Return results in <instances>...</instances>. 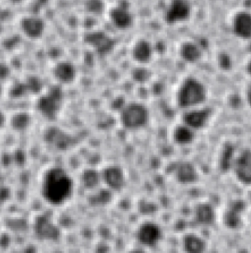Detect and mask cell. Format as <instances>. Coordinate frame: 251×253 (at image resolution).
<instances>
[{
	"label": "cell",
	"mask_w": 251,
	"mask_h": 253,
	"mask_svg": "<svg viewBox=\"0 0 251 253\" xmlns=\"http://www.w3.org/2000/svg\"><path fill=\"white\" fill-rule=\"evenodd\" d=\"M183 246L187 252L199 253L205 249V241L198 235L190 233L187 234L183 239Z\"/></svg>",
	"instance_id": "20"
},
{
	"label": "cell",
	"mask_w": 251,
	"mask_h": 253,
	"mask_svg": "<svg viewBox=\"0 0 251 253\" xmlns=\"http://www.w3.org/2000/svg\"><path fill=\"white\" fill-rule=\"evenodd\" d=\"M149 118L147 108L139 103H129L123 106L120 112V121L127 129H137L144 126Z\"/></svg>",
	"instance_id": "4"
},
{
	"label": "cell",
	"mask_w": 251,
	"mask_h": 253,
	"mask_svg": "<svg viewBox=\"0 0 251 253\" xmlns=\"http://www.w3.org/2000/svg\"><path fill=\"white\" fill-rule=\"evenodd\" d=\"M246 101H247L248 105L251 107V82L246 89Z\"/></svg>",
	"instance_id": "27"
},
{
	"label": "cell",
	"mask_w": 251,
	"mask_h": 253,
	"mask_svg": "<svg viewBox=\"0 0 251 253\" xmlns=\"http://www.w3.org/2000/svg\"><path fill=\"white\" fill-rule=\"evenodd\" d=\"M189 14V8L185 0H175L167 12L166 19L169 23H175L187 18Z\"/></svg>",
	"instance_id": "17"
},
{
	"label": "cell",
	"mask_w": 251,
	"mask_h": 253,
	"mask_svg": "<svg viewBox=\"0 0 251 253\" xmlns=\"http://www.w3.org/2000/svg\"><path fill=\"white\" fill-rule=\"evenodd\" d=\"M211 111L209 108L189 110L184 113L182 120L183 124L190 126L192 129L197 130L204 127L210 118Z\"/></svg>",
	"instance_id": "7"
},
{
	"label": "cell",
	"mask_w": 251,
	"mask_h": 253,
	"mask_svg": "<svg viewBox=\"0 0 251 253\" xmlns=\"http://www.w3.org/2000/svg\"><path fill=\"white\" fill-rule=\"evenodd\" d=\"M132 57L139 63H147L152 57V48L145 41L138 42L132 49Z\"/></svg>",
	"instance_id": "18"
},
{
	"label": "cell",
	"mask_w": 251,
	"mask_h": 253,
	"mask_svg": "<svg viewBox=\"0 0 251 253\" xmlns=\"http://www.w3.org/2000/svg\"><path fill=\"white\" fill-rule=\"evenodd\" d=\"M5 121H6L5 115H4V113L0 110V127L3 126V125L5 124Z\"/></svg>",
	"instance_id": "28"
},
{
	"label": "cell",
	"mask_w": 251,
	"mask_h": 253,
	"mask_svg": "<svg viewBox=\"0 0 251 253\" xmlns=\"http://www.w3.org/2000/svg\"><path fill=\"white\" fill-rule=\"evenodd\" d=\"M246 70H247V73L249 74V76L251 77V60L248 62V64H247V68H246Z\"/></svg>",
	"instance_id": "29"
},
{
	"label": "cell",
	"mask_w": 251,
	"mask_h": 253,
	"mask_svg": "<svg viewBox=\"0 0 251 253\" xmlns=\"http://www.w3.org/2000/svg\"><path fill=\"white\" fill-rule=\"evenodd\" d=\"M173 139L180 145H186L194 140V129L185 124L177 126L173 131Z\"/></svg>",
	"instance_id": "19"
},
{
	"label": "cell",
	"mask_w": 251,
	"mask_h": 253,
	"mask_svg": "<svg viewBox=\"0 0 251 253\" xmlns=\"http://www.w3.org/2000/svg\"><path fill=\"white\" fill-rule=\"evenodd\" d=\"M207 91L204 84L194 78H186L180 85L177 93V104L182 109H190L205 102Z\"/></svg>",
	"instance_id": "2"
},
{
	"label": "cell",
	"mask_w": 251,
	"mask_h": 253,
	"mask_svg": "<svg viewBox=\"0 0 251 253\" xmlns=\"http://www.w3.org/2000/svg\"><path fill=\"white\" fill-rule=\"evenodd\" d=\"M231 169L240 183L251 185V149H245L235 156Z\"/></svg>",
	"instance_id": "5"
},
{
	"label": "cell",
	"mask_w": 251,
	"mask_h": 253,
	"mask_svg": "<svg viewBox=\"0 0 251 253\" xmlns=\"http://www.w3.org/2000/svg\"><path fill=\"white\" fill-rule=\"evenodd\" d=\"M244 209V205L240 201H235L224 212L223 221L229 228H237L241 224V212Z\"/></svg>",
	"instance_id": "14"
},
{
	"label": "cell",
	"mask_w": 251,
	"mask_h": 253,
	"mask_svg": "<svg viewBox=\"0 0 251 253\" xmlns=\"http://www.w3.org/2000/svg\"><path fill=\"white\" fill-rule=\"evenodd\" d=\"M161 229L154 222L142 223L137 231L138 241L145 246H154L161 239Z\"/></svg>",
	"instance_id": "8"
},
{
	"label": "cell",
	"mask_w": 251,
	"mask_h": 253,
	"mask_svg": "<svg viewBox=\"0 0 251 253\" xmlns=\"http://www.w3.org/2000/svg\"><path fill=\"white\" fill-rule=\"evenodd\" d=\"M234 148L230 145H227L224 147L221 155H220V162H219V165H220V168L223 170V171H228L232 168V164H233V161H234Z\"/></svg>",
	"instance_id": "23"
},
{
	"label": "cell",
	"mask_w": 251,
	"mask_h": 253,
	"mask_svg": "<svg viewBox=\"0 0 251 253\" xmlns=\"http://www.w3.org/2000/svg\"><path fill=\"white\" fill-rule=\"evenodd\" d=\"M233 32L242 39L251 38V15L248 13H239L233 20Z\"/></svg>",
	"instance_id": "15"
},
{
	"label": "cell",
	"mask_w": 251,
	"mask_h": 253,
	"mask_svg": "<svg viewBox=\"0 0 251 253\" xmlns=\"http://www.w3.org/2000/svg\"><path fill=\"white\" fill-rule=\"evenodd\" d=\"M174 176L181 184H193L199 179L196 167L189 161H181L174 168Z\"/></svg>",
	"instance_id": "11"
},
{
	"label": "cell",
	"mask_w": 251,
	"mask_h": 253,
	"mask_svg": "<svg viewBox=\"0 0 251 253\" xmlns=\"http://www.w3.org/2000/svg\"><path fill=\"white\" fill-rule=\"evenodd\" d=\"M101 178L104 183L114 191L121 190L125 184L124 171L119 166L106 167L101 174Z\"/></svg>",
	"instance_id": "12"
},
{
	"label": "cell",
	"mask_w": 251,
	"mask_h": 253,
	"mask_svg": "<svg viewBox=\"0 0 251 253\" xmlns=\"http://www.w3.org/2000/svg\"><path fill=\"white\" fill-rule=\"evenodd\" d=\"M0 88H1V87H0ZM0 92H1V89H0Z\"/></svg>",
	"instance_id": "30"
},
{
	"label": "cell",
	"mask_w": 251,
	"mask_h": 253,
	"mask_svg": "<svg viewBox=\"0 0 251 253\" xmlns=\"http://www.w3.org/2000/svg\"><path fill=\"white\" fill-rule=\"evenodd\" d=\"M26 86H27L28 91H30V92L36 94V93H38V92L41 90L42 83H41V81H40L38 78L31 77V78L29 79V81L26 83Z\"/></svg>",
	"instance_id": "26"
},
{
	"label": "cell",
	"mask_w": 251,
	"mask_h": 253,
	"mask_svg": "<svg viewBox=\"0 0 251 253\" xmlns=\"http://www.w3.org/2000/svg\"><path fill=\"white\" fill-rule=\"evenodd\" d=\"M72 191L73 181L62 167H50L45 172L42 183V194L49 204H63L70 198Z\"/></svg>",
	"instance_id": "1"
},
{
	"label": "cell",
	"mask_w": 251,
	"mask_h": 253,
	"mask_svg": "<svg viewBox=\"0 0 251 253\" xmlns=\"http://www.w3.org/2000/svg\"><path fill=\"white\" fill-rule=\"evenodd\" d=\"M196 220L203 225H210L215 220V211L209 203H202L195 210Z\"/></svg>",
	"instance_id": "16"
},
{
	"label": "cell",
	"mask_w": 251,
	"mask_h": 253,
	"mask_svg": "<svg viewBox=\"0 0 251 253\" xmlns=\"http://www.w3.org/2000/svg\"><path fill=\"white\" fill-rule=\"evenodd\" d=\"M54 78L63 84L72 82L76 77V68L75 66L67 61L58 62L52 70Z\"/></svg>",
	"instance_id": "13"
},
{
	"label": "cell",
	"mask_w": 251,
	"mask_h": 253,
	"mask_svg": "<svg viewBox=\"0 0 251 253\" xmlns=\"http://www.w3.org/2000/svg\"><path fill=\"white\" fill-rule=\"evenodd\" d=\"M113 20L116 26L122 29L127 28L131 21L129 14L124 10H117L113 15Z\"/></svg>",
	"instance_id": "25"
},
{
	"label": "cell",
	"mask_w": 251,
	"mask_h": 253,
	"mask_svg": "<svg viewBox=\"0 0 251 253\" xmlns=\"http://www.w3.org/2000/svg\"><path fill=\"white\" fill-rule=\"evenodd\" d=\"M101 179V175L93 169H88L82 174V183L88 189H93L97 187Z\"/></svg>",
	"instance_id": "24"
},
{
	"label": "cell",
	"mask_w": 251,
	"mask_h": 253,
	"mask_svg": "<svg viewBox=\"0 0 251 253\" xmlns=\"http://www.w3.org/2000/svg\"><path fill=\"white\" fill-rule=\"evenodd\" d=\"M31 125V117L27 113H18L11 120L12 127L17 131H23Z\"/></svg>",
	"instance_id": "22"
},
{
	"label": "cell",
	"mask_w": 251,
	"mask_h": 253,
	"mask_svg": "<svg viewBox=\"0 0 251 253\" xmlns=\"http://www.w3.org/2000/svg\"><path fill=\"white\" fill-rule=\"evenodd\" d=\"M33 228L36 235L44 240H54L59 237L60 230L46 215H39L35 218Z\"/></svg>",
	"instance_id": "6"
},
{
	"label": "cell",
	"mask_w": 251,
	"mask_h": 253,
	"mask_svg": "<svg viewBox=\"0 0 251 253\" xmlns=\"http://www.w3.org/2000/svg\"><path fill=\"white\" fill-rule=\"evenodd\" d=\"M45 139L48 144L58 150H66L71 146L72 142V137L70 134L55 126L46 130Z\"/></svg>",
	"instance_id": "9"
},
{
	"label": "cell",
	"mask_w": 251,
	"mask_h": 253,
	"mask_svg": "<svg viewBox=\"0 0 251 253\" xmlns=\"http://www.w3.org/2000/svg\"><path fill=\"white\" fill-rule=\"evenodd\" d=\"M86 42L96 50L97 53L101 55H105L111 52L115 45V42L113 39L100 32L90 34L86 38Z\"/></svg>",
	"instance_id": "10"
},
{
	"label": "cell",
	"mask_w": 251,
	"mask_h": 253,
	"mask_svg": "<svg viewBox=\"0 0 251 253\" xmlns=\"http://www.w3.org/2000/svg\"><path fill=\"white\" fill-rule=\"evenodd\" d=\"M180 54L185 61L189 63H195L200 60L202 56V51L198 45L188 42L181 47Z\"/></svg>",
	"instance_id": "21"
},
{
	"label": "cell",
	"mask_w": 251,
	"mask_h": 253,
	"mask_svg": "<svg viewBox=\"0 0 251 253\" xmlns=\"http://www.w3.org/2000/svg\"><path fill=\"white\" fill-rule=\"evenodd\" d=\"M64 102L63 90L59 86L50 87L37 101V110L47 119H54L61 111Z\"/></svg>",
	"instance_id": "3"
}]
</instances>
